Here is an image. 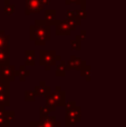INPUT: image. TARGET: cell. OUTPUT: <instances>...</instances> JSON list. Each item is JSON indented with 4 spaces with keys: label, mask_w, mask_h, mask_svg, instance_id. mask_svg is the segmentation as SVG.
<instances>
[{
    "label": "cell",
    "mask_w": 126,
    "mask_h": 127,
    "mask_svg": "<svg viewBox=\"0 0 126 127\" xmlns=\"http://www.w3.org/2000/svg\"><path fill=\"white\" fill-rule=\"evenodd\" d=\"M29 39L35 42L36 46H45L50 40V26L45 19H37L29 27Z\"/></svg>",
    "instance_id": "cell-1"
},
{
    "label": "cell",
    "mask_w": 126,
    "mask_h": 127,
    "mask_svg": "<svg viewBox=\"0 0 126 127\" xmlns=\"http://www.w3.org/2000/svg\"><path fill=\"white\" fill-rule=\"evenodd\" d=\"M62 60V56L56 54L55 50H40L39 53V65L45 67L46 71H49L57 62Z\"/></svg>",
    "instance_id": "cell-2"
},
{
    "label": "cell",
    "mask_w": 126,
    "mask_h": 127,
    "mask_svg": "<svg viewBox=\"0 0 126 127\" xmlns=\"http://www.w3.org/2000/svg\"><path fill=\"white\" fill-rule=\"evenodd\" d=\"M82 121V108L76 106L70 110H65V125L71 127Z\"/></svg>",
    "instance_id": "cell-3"
},
{
    "label": "cell",
    "mask_w": 126,
    "mask_h": 127,
    "mask_svg": "<svg viewBox=\"0 0 126 127\" xmlns=\"http://www.w3.org/2000/svg\"><path fill=\"white\" fill-rule=\"evenodd\" d=\"M42 0H25V15L29 16L31 13H40L44 10Z\"/></svg>",
    "instance_id": "cell-4"
},
{
    "label": "cell",
    "mask_w": 126,
    "mask_h": 127,
    "mask_svg": "<svg viewBox=\"0 0 126 127\" xmlns=\"http://www.w3.org/2000/svg\"><path fill=\"white\" fill-rule=\"evenodd\" d=\"M17 77V69L13 65L1 66L0 67V80L11 83Z\"/></svg>",
    "instance_id": "cell-5"
},
{
    "label": "cell",
    "mask_w": 126,
    "mask_h": 127,
    "mask_svg": "<svg viewBox=\"0 0 126 127\" xmlns=\"http://www.w3.org/2000/svg\"><path fill=\"white\" fill-rule=\"evenodd\" d=\"M71 28L66 19L58 20L55 22V33L56 36H69L71 33Z\"/></svg>",
    "instance_id": "cell-6"
},
{
    "label": "cell",
    "mask_w": 126,
    "mask_h": 127,
    "mask_svg": "<svg viewBox=\"0 0 126 127\" xmlns=\"http://www.w3.org/2000/svg\"><path fill=\"white\" fill-rule=\"evenodd\" d=\"M86 65H87L86 62L83 60L80 57H77V56L71 55L70 58H69V60L67 62V71H68V70H71V69L80 71V70H82Z\"/></svg>",
    "instance_id": "cell-7"
},
{
    "label": "cell",
    "mask_w": 126,
    "mask_h": 127,
    "mask_svg": "<svg viewBox=\"0 0 126 127\" xmlns=\"http://www.w3.org/2000/svg\"><path fill=\"white\" fill-rule=\"evenodd\" d=\"M53 93V97L55 99V103H56V106L57 107H63L66 105V92L62 89L60 86H56L55 87V90Z\"/></svg>",
    "instance_id": "cell-8"
},
{
    "label": "cell",
    "mask_w": 126,
    "mask_h": 127,
    "mask_svg": "<svg viewBox=\"0 0 126 127\" xmlns=\"http://www.w3.org/2000/svg\"><path fill=\"white\" fill-rule=\"evenodd\" d=\"M33 92H35L36 96L47 97L51 93V90H50V86L46 85V81H45V80H40L39 84H38L37 86H35Z\"/></svg>",
    "instance_id": "cell-9"
},
{
    "label": "cell",
    "mask_w": 126,
    "mask_h": 127,
    "mask_svg": "<svg viewBox=\"0 0 126 127\" xmlns=\"http://www.w3.org/2000/svg\"><path fill=\"white\" fill-rule=\"evenodd\" d=\"M39 122L41 123L42 127H62V123L56 119L55 115H49L47 117L40 118Z\"/></svg>",
    "instance_id": "cell-10"
},
{
    "label": "cell",
    "mask_w": 126,
    "mask_h": 127,
    "mask_svg": "<svg viewBox=\"0 0 126 127\" xmlns=\"http://www.w3.org/2000/svg\"><path fill=\"white\" fill-rule=\"evenodd\" d=\"M10 65V46L0 50V67Z\"/></svg>",
    "instance_id": "cell-11"
},
{
    "label": "cell",
    "mask_w": 126,
    "mask_h": 127,
    "mask_svg": "<svg viewBox=\"0 0 126 127\" xmlns=\"http://www.w3.org/2000/svg\"><path fill=\"white\" fill-rule=\"evenodd\" d=\"M36 65V51L25 50V66Z\"/></svg>",
    "instance_id": "cell-12"
},
{
    "label": "cell",
    "mask_w": 126,
    "mask_h": 127,
    "mask_svg": "<svg viewBox=\"0 0 126 127\" xmlns=\"http://www.w3.org/2000/svg\"><path fill=\"white\" fill-rule=\"evenodd\" d=\"M45 21H46L49 26L55 25V22L57 21L55 9H46V10H45Z\"/></svg>",
    "instance_id": "cell-13"
},
{
    "label": "cell",
    "mask_w": 126,
    "mask_h": 127,
    "mask_svg": "<svg viewBox=\"0 0 126 127\" xmlns=\"http://www.w3.org/2000/svg\"><path fill=\"white\" fill-rule=\"evenodd\" d=\"M29 76H30V70L27 69L25 65H20L19 68L17 69V77L19 78V80L25 81Z\"/></svg>",
    "instance_id": "cell-14"
},
{
    "label": "cell",
    "mask_w": 126,
    "mask_h": 127,
    "mask_svg": "<svg viewBox=\"0 0 126 127\" xmlns=\"http://www.w3.org/2000/svg\"><path fill=\"white\" fill-rule=\"evenodd\" d=\"M67 72V63L65 60H60L59 64L56 66L55 75L57 77H64Z\"/></svg>",
    "instance_id": "cell-15"
},
{
    "label": "cell",
    "mask_w": 126,
    "mask_h": 127,
    "mask_svg": "<svg viewBox=\"0 0 126 127\" xmlns=\"http://www.w3.org/2000/svg\"><path fill=\"white\" fill-rule=\"evenodd\" d=\"M10 121L8 118V114H7L6 108L0 107V127H8L10 126Z\"/></svg>",
    "instance_id": "cell-16"
},
{
    "label": "cell",
    "mask_w": 126,
    "mask_h": 127,
    "mask_svg": "<svg viewBox=\"0 0 126 127\" xmlns=\"http://www.w3.org/2000/svg\"><path fill=\"white\" fill-rule=\"evenodd\" d=\"M10 35H7L4 30H0V50L9 47Z\"/></svg>",
    "instance_id": "cell-17"
},
{
    "label": "cell",
    "mask_w": 126,
    "mask_h": 127,
    "mask_svg": "<svg viewBox=\"0 0 126 127\" xmlns=\"http://www.w3.org/2000/svg\"><path fill=\"white\" fill-rule=\"evenodd\" d=\"M45 106H47V107L50 109L51 113H54L56 110L57 106H56L55 99H54V97H53V93H50L47 97H45Z\"/></svg>",
    "instance_id": "cell-18"
},
{
    "label": "cell",
    "mask_w": 126,
    "mask_h": 127,
    "mask_svg": "<svg viewBox=\"0 0 126 127\" xmlns=\"http://www.w3.org/2000/svg\"><path fill=\"white\" fill-rule=\"evenodd\" d=\"M10 105V92L1 93L0 94V107H8Z\"/></svg>",
    "instance_id": "cell-19"
},
{
    "label": "cell",
    "mask_w": 126,
    "mask_h": 127,
    "mask_svg": "<svg viewBox=\"0 0 126 127\" xmlns=\"http://www.w3.org/2000/svg\"><path fill=\"white\" fill-rule=\"evenodd\" d=\"M80 75L86 79V81H91L92 80V66L86 65L82 70H80Z\"/></svg>",
    "instance_id": "cell-20"
},
{
    "label": "cell",
    "mask_w": 126,
    "mask_h": 127,
    "mask_svg": "<svg viewBox=\"0 0 126 127\" xmlns=\"http://www.w3.org/2000/svg\"><path fill=\"white\" fill-rule=\"evenodd\" d=\"M15 9L16 6L15 4H11L10 3V0H4V7H3V11L6 15H13L15 12Z\"/></svg>",
    "instance_id": "cell-21"
},
{
    "label": "cell",
    "mask_w": 126,
    "mask_h": 127,
    "mask_svg": "<svg viewBox=\"0 0 126 127\" xmlns=\"http://www.w3.org/2000/svg\"><path fill=\"white\" fill-rule=\"evenodd\" d=\"M71 3H75L77 6H80V8H84L86 6V0H65V4L66 6H69Z\"/></svg>",
    "instance_id": "cell-22"
},
{
    "label": "cell",
    "mask_w": 126,
    "mask_h": 127,
    "mask_svg": "<svg viewBox=\"0 0 126 127\" xmlns=\"http://www.w3.org/2000/svg\"><path fill=\"white\" fill-rule=\"evenodd\" d=\"M36 94L33 90H26L25 92V100L26 101H35L36 100Z\"/></svg>",
    "instance_id": "cell-23"
},
{
    "label": "cell",
    "mask_w": 126,
    "mask_h": 127,
    "mask_svg": "<svg viewBox=\"0 0 126 127\" xmlns=\"http://www.w3.org/2000/svg\"><path fill=\"white\" fill-rule=\"evenodd\" d=\"M49 114H51L50 109H49L47 106H40L39 107V117L40 118H44V117L49 116Z\"/></svg>",
    "instance_id": "cell-24"
},
{
    "label": "cell",
    "mask_w": 126,
    "mask_h": 127,
    "mask_svg": "<svg viewBox=\"0 0 126 127\" xmlns=\"http://www.w3.org/2000/svg\"><path fill=\"white\" fill-rule=\"evenodd\" d=\"M75 15H76V17L78 18V19H85V18L87 17V13H86V11H85V9L84 8H80V9H75Z\"/></svg>",
    "instance_id": "cell-25"
},
{
    "label": "cell",
    "mask_w": 126,
    "mask_h": 127,
    "mask_svg": "<svg viewBox=\"0 0 126 127\" xmlns=\"http://www.w3.org/2000/svg\"><path fill=\"white\" fill-rule=\"evenodd\" d=\"M6 92H10V83L0 80V94Z\"/></svg>",
    "instance_id": "cell-26"
},
{
    "label": "cell",
    "mask_w": 126,
    "mask_h": 127,
    "mask_svg": "<svg viewBox=\"0 0 126 127\" xmlns=\"http://www.w3.org/2000/svg\"><path fill=\"white\" fill-rule=\"evenodd\" d=\"M86 36H87V31L85 30V29H82V30H80V33H78V35L75 36V40L82 42L86 39Z\"/></svg>",
    "instance_id": "cell-27"
},
{
    "label": "cell",
    "mask_w": 126,
    "mask_h": 127,
    "mask_svg": "<svg viewBox=\"0 0 126 127\" xmlns=\"http://www.w3.org/2000/svg\"><path fill=\"white\" fill-rule=\"evenodd\" d=\"M70 47L71 49H74V50H77L79 51L80 49H82V42L77 41V40H70Z\"/></svg>",
    "instance_id": "cell-28"
},
{
    "label": "cell",
    "mask_w": 126,
    "mask_h": 127,
    "mask_svg": "<svg viewBox=\"0 0 126 127\" xmlns=\"http://www.w3.org/2000/svg\"><path fill=\"white\" fill-rule=\"evenodd\" d=\"M76 106L77 105H76L75 100H69V101H67L66 105H65V110H70V109H73V108H75Z\"/></svg>",
    "instance_id": "cell-29"
},
{
    "label": "cell",
    "mask_w": 126,
    "mask_h": 127,
    "mask_svg": "<svg viewBox=\"0 0 126 127\" xmlns=\"http://www.w3.org/2000/svg\"><path fill=\"white\" fill-rule=\"evenodd\" d=\"M29 127H42L41 123H40L39 121H31L30 123H29Z\"/></svg>",
    "instance_id": "cell-30"
}]
</instances>
